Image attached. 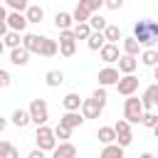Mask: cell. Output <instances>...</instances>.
Listing matches in <instances>:
<instances>
[{
	"label": "cell",
	"mask_w": 158,
	"mask_h": 158,
	"mask_svg": "<svg viewBox=\"0 0 158 158\" xmlns=\"http://www.w3.org/2000/svg\"><path fill=\"white\" fill-rule=\"evenodd\" d=\"M133 35L143 47H156L158 44V22L156 20H138L133 25Z\"/></svg>",
	"instance_id": "6da1fadb"
},
{
	"label": "cell",
	"mask_w": 158,
	"mask_h": 158,
	"mask_svg": "<svg viewBox=\"0 0 158 158\" xmlns=\"http://www.w3.org/2000/svg\"><path fill=\"white\" fill-rule=\"evenodd\" d=\"M104 106H106V86L99 84V89H94V94H91L89 99H84L81 114H84L86 118H99L101 111H104Z\"/></svg>",
	"instance_id": "7a4b0ae2"
},
{
	"label": "cell",
	"mask_w": 158,
	"mask_h": 158,
	"mask_svg": "<svg viewBox=\"0 0 158 158\" xmlns=\"http://www.w3.org/2000/svg\"><path fill=\"white\" fill-rule=\"evenodd\" d=\"M143 114H146L143 99H138L136 94L126 96V101H123V118H128L131 123H141L143 121Z\"/></svg>",
	"instance_id": "3957f363"
},
{
	"label": "cell",
	"mask_w": 158,
	"mask_h": 158,
	"mask_svg": "<svg viewBox=\"0 0 158 158\" xmlns=\"http://www.w3.org/2000/svg\"><path fill=\"white\" fill-rule=\"evenodd\" d=\"M35 141H37V146H40V148H44L47 153H52V151L57 148V133H54V128H49L47 123H42V126H37V133H35Z\"/></svg>",
	"instance_id": "277c9868"
},
{
	"label": "cell",
	"mask_w": 158,
	"mask_h": 158,
	"mask_svg": "<svg viewBox=\"0 0 158 158\" xmlns=\"http://www.w3.org/2000/svg\"><path fill=\"white\" fill-rule=\"evenodd\" d=\"M59 54L62 57H74L77 54V35H74V27L59 30Z\"/></svg>",
	"instance_id": "5b68a950"
},
{
	"label": "cell",
	"mask_w": 158,
	"mask_h": 158,
	"mask_svg": "<svg viewBox=\"0 0 158 158\" xmlns=\"http://www.w3.org/2000/svg\"><path fill=\"white\" fill-rule=\"evenodd\" d=\"M30 114H32V123H37V126L47 123L49 121V106H47V101L44 99H32L30 101Z\"/></svg>",
	"instance_id": "8992f818"
},
{
	"label": "cell",
	"mask_w": 158,
	"mask_h": 158,
	"mask_svg": "<svg viewBox=\"0 0 158 158\" xmlns=\"http://www.w3.org/2000/svg\"><path fill=\"white\" fill-rule=\"evenodd\" d=\"M136 89H138V77L136 74H123L116 84V91L121 96H131V94H136Z\"/></svg>",
	"instance_id": "52a82bcc"
},
{
	"label": "cell",
	"mask_w": 158,
	"mask_h": 158,
	"mask_svg": "<svg viewBox=\"0 0 158 158\" xmlns=\"http://www.w3.org/2000/svg\"><path fill=\"white\" fill-rule=\"evenodd\" d=\"M116 126V141L126 148V146H131V141H133V133H131V121L128 118H121V121H116L114 123Z\"/></svg>",
	"instance_id": "ba28073f"
},
{
	"label": "cell",
	"mask_w": 158,
	"mask_h": 158,
	"mask_svg": "<svg viewBox=\"0 0 158 158\" xmlns=\"http://www.w3.org/2000/svg\"><path fill=\"white\" fill-rule=\"evenodd\" d=\"M2 22H7V27L10 30H17V32H25V27H27V15L25 12H20V10H12V12H7L5 15V20Z\"/></svg>",
	"instance_id": "9c48e42d"
},
{
	"label": "cell",
	"mask_w": 158,
	"mask_h": 158,
	"mask_svg": "<svg viewBox=\"0 0 158 158\" xmlns=\"http://www.w3.org/2000/svg\"><path fill=\"white\" fill-rule=\"evenodd\" d=\"M99 84L101 86H116L118 84V79H121V69H114V67H104L101 72H99Z\"/></svg>",
	"instance_id": "30bf717a"
},
{
	"label": "cell",
	"mask_w": 158,
	"mask_h": 158,
	"mask_svg": "<svg viewBox=\"0 0 158 158\" xmlns=\"http://www.w3.org/2000/svg\"><path fill=\"white\" fill-rule=\"evenodd\" d=\"M99 57H101V62H106V64H114V62H118V44L116 42H106L101 49H99Z\"/></svg>",
	"instance_id": "8fae6325"
},
{
	"label": "cell",
	"mask_w": 158,
	"mask_h": 158,
	"mask_svg": "<svg viewBox=\"0 0 158 158\" xmlns=\"http://www.w3.org/2000/svg\"><path fill=\"white\" fill-rule=\"evenodd\" d=\"M30 49L25 47V44H20V47H15V49H10V62L15 64V67H25L27 62H30Z\"/></svg>",
	"instance_id": "7c38bea8"
},
{
	"label": "cell",
	"mask_w": 158,
	"mask_h": 158,
	"mask_svg": "<svg viewBox=\"0 0 158 158\" xmlns=\"http://www.w3.org/2000/svg\"><path fill=\"white\" fill-rule=\"evenodd\" d=\"M84 114H79V111H64L62 116H59V123H64V126H69V128H79L81 123H84Z\"/></svg>",
	"instance_id": "4fadbf2b"
},
{
	"label": "cell",
	"mask_w": 158,
	"mask_h": 158,
	"mask_svg": "<svg viewBox=\"0 0 158 158\" xmlns=\"http://www.w3.org/2000/svg\"><path fill=\"white\" fill-rule=\"evenodd\" d=\"M143 106H146V111H151V109H156L158 106V81L156 84H151V86H146V91H143Z\"/></svg>",
	"instance_id": "5bb4252c"
},
{
	"label": "cell",
	"mask_w": 158,
	"mask_h": 158,
	"mask_svg": "<svg viewBox=\"0 0 158 158\" xmlns=\"http://www.w3.org/2000/svg\"><path fill=\"white\" fill-rule=\"evenodd\" d=\"M106 42H109V40H106L104 30H94V32L89 35V40H86V47H89L91 52H99V49H101Z\"/></svg>",
	"instance_id": "9a60e30c"
},
{
	"label": "cell",
	"mask_w": 158,
	"mask_h": 158,
	"mask_svg": "<svg viewBox=\"0 0 158 158\" xmlns=\"http://www.w3.org/2000/svg\"><path fill=\"white\" fill-rule=\"evenodd\" d=\"M22 44L32 52V54H40V47H42V35H35V32H25L22 35Z\"/></svg>",
	"instance_id": "2e32d148"
},
{
	"label": "cell",
	"mask_w": 158,
	"mask_h": 158,
	"mask_svg": "<svg viewBox=\"0 0 158 158\" xmlns=\"http://www.w3.org/2000/svg\"><path fill=\"white\" fill-rule=\"evenodd\" d=\"M136 67H138V59L133 57V54H121L118 57V69H121V74H133L136 72Z\"/></svg>",
	"instance_id": "e0dca14e"
},
{
	"label": "cell",
	"mask_w": 158,
	"mask_h": 158,
	"mask_svg": "<svg viewBox=\"0 0 158 158\" xmlns=\"http://www.w3.org/2000/svg\"><path fill=\"white\" fill-rule=\"evenodd\" d=\"M81 104H84V99H81L77 91H69V94H64V99H62L64 111H79V109H81Z\"/></svg>",
	"instance_id": "ac0fdd59"
},
{
	"label": "cell",
	"mask_w": 158,
	"mask_h": 158,
	"mask_svg": "<svg viewBox=\"0 0 158 158\" xmlns=\"http://www.w3.org/2000/svg\"><path fill=\"white\" fill-rule=\"evenodd\" d=\"M52 156H54V158H74V156H77V146L69 143V141H62V143L52 151Z\"/></svg>",
	"instance_id": "d6986e66"
},
{
	"label": "cell",
	"mask_w": 158,
	"mask_h": 158,
	"mask_svg": "<svg viewBox=\"0 0 158 158\" xmlns=\"http://www.w3.org/2000/svg\"><path fill=\"white\" fill-rule=\"evenodd\" d=\"M10 118H12V123H15L17 128H25V126L32 121V114H30V109H15Z\"/></svg>",
	"instance_id": "ffe728a7"
},
{
	"label": "cell",
	"mask_w": 158,
	"mask_h": 158,
	"mask_svg": "<svg viewBox=\"0 0 158 158\" xmlns=\"http://www.w3.org/2000/svg\"><path fill=\"white\" fill-rule=\"evenodd\" d=\"M72 22H77V20H74V12H64V10H62V12L54 15V27H57V30H69Z\"/></svg>",
	"instance_id": "44dd1931"
},
{
	"label": "cell",
	"mask_w": 158,
	"mask_h": 158,
	"mask_svg": "<svg viewBox=\"0 0 158 158\" xmlns=\"http://www.w3.org/2000/svg\"><path fill=\"white\" fill-rule=\"evenodd\" d=\"M101 158H123V146H121L118 141L106 143V146L101 148Z\"/></svg>",
	"instance_id": "7402d4cb"
},
{
	"label": "cell",
	"mask_w": 158,
	"mask_h": 158,
	"mask_svg": "<svg viewBox=\"0 0 158 158\" xmlns=\"http://www.w3.org/2000/svg\"><path fill=\"white\" fill-rule=\"evenodd\" d=\"M59 52V44L49 37H42V47H40V57H54Z\"/></svg>",
	"instance_id": "603a6c76"
},
{
	"label": "cell",
	"mask_w": 158,
	"mask_h": 158,
	"mask_svg": "<svg viewBox=\"0 0 158 158\" xmlns=\"http://www.w3.org/2000/svg\"><path fill=\"white\" fill-rule=\"evenodd\" d=\"M141 64L143 67H156L158 64V49L156 47H146L141 52Z\"/></svg>",
	"instance_id": "cb8c5ba5"
},
{
	"label": "cell",
	"mask_w": 158,
	"mask_h": 158,
	"mask_svg": "<svg viewBox=\"0 0 158 158\" xmlns=\"http://www.w3.org/2000/svg\"><path fill=\"white\" fill-rule=\"evenodd\" d=\"M2 44H5L7 49H15V47H20V44H22V40H20V32H17V30H7V32L2 35Z\"/></svg>",
	"instance_id": "d4e9b609"
},
{
	"label": "cell",
	"mask_w": 158,
	"mask_h": 158,
	"mask_svg": "<svg viewBox=\"0 0 158 158\" xmlns=\"http://www.w3.org/2000/svg\"><path fill=\"white\" fill-rule=\"evenodd\" d=\"M44 84L47 86H59V84H64V72H59V69H49L47 74H44Z\"/></svg>",
	"instance_id": "484cf974"
},
{
	"label": "cell",
	"mask_w": 158,
	"mask_h": 158,
	"mask_svg": "<svg viewBox=\"0 0 158 158\" xmlns=\"http://www.w3.org/2000/svg\"><path fill=\"white\" fill-rule=\"evenodd\" d=\"M141 47H143V44L136 40V35H131V37H123V52H126V54H133V57H136V54L141 52Z\"/></svg>",
	"instance_id": "4316f807"
},
{
	"label": "cell",
	"mask_w": 158,
	"mask_h": 158,
	"mask_svg": "<svg viewBox=\"0 0 158 158\" xmlns=\"http://www.w3.org/2000/svg\"><path fill=\"white\" fill-rule=\"evenodd\" d=\"M96 136H99V141H101L104 146H106V143H114V141H116V126H101Z\"/></svg>",
	"instance_id": "83f0119b"
},
{
	"label": "cell",
	"mask_w": 158,
	"mask_h": 158,
	"mask_svg": "<svg viewBox=\"0 0 158 158\" xmlns=\"http://www.w3.org/2000/svg\"><path fill=\"white\" fill-rule=\"evenodd\" d=\"M25 15H27V20L35 22V25L44 20V10H42V5H30V7L25 10Z\"/></svg>",
	"instance_id": "f1b7e54d"
},
{
	"label": "cell",
	"mask_w": 158,
	"mask_h": 158,
	"mask_svg": "<svg viewBox=\"0 0 158 158\" xmlns=\"http://www.w3.org/2000/svg\"><path fill=\"white\" fill-rule=\"evenodd\" d=\"M91 32H94V27H91L89 22H77V25H74V35H77V40H89Z\"/></svg>",
	"instance_id": "f546056e"
},
{
	"label": "cell",
	"mask_w": 158,
	"mask_h": 158,
	"mask_svg": "<svg viewBox=\"0 0 158 158\" xmlns=\"http://www.w3.org/2000/svg\"><path fill=\"white\" fill-rule=\"evenodd\" d=\"M0 158H20V151L7 143V141H0Z\"/></svg>",
	"instance_id": "4dcf8cb0"
},
{
	"label": "cell",
	"mask_w": 158,
	"mask_h": 158,
	"mask_svg": "<svg viewBox=\"0 0 158 158\" xmlns=\"http://www.w3.org/2000/svg\"><path fill=\"white\" fill-rule=\"evenodd\" d=\"M104 35H106V40H109V42H118V40H123V35H121V30H118L116 25H106Z\"/></svg>",
	"instance_id": "1f68e13d"
},
{
	"label": "cell",
	"mask_w": 158,
	"mask_h": 158,
	"mask_svg": "<svg viewBox=\"0 0 158 158\" xmlns=\"http://www.w3.org/2000/svg\"><path fill=\"white\" fill-rule=\"evenodd\" d=\"M141 123H143L146 128H156V126H158V114H156L153 109H151V111H146V114H143V121H141Z\"/></svg>",
	"instance_id": "d6a6232c"
},
{
	"label": "cell",
	"mask_w": 158,
	"mask_h": 158,
	"mask_svg": "<svg viewBox=\"0 0 158 158\" xmlns=\"http://www.w3.org/2000/svg\"><path fill=\"white\" fill-rule=\"evenodd\" d=\"M54 133H57L59 141H69V138H72V128L64 126V123H57V126H54Z\"/></svg>",
	"instance_id": "836d02e7"
},
{
	"label": "cell",
	"mask_w": 158,
	"mask_h": 158,
	"mask_svg": "<svg viewBox=\"0 0 158 158\" xmlns=\"http://www.w3.org/2000/svg\"><path fill=\"white\" fill-rule=\"evenodd\" d=\"M89 25H91L94 30H106V25H109V22H106V20H104L99 12H94V15L89 17Z\"/></svg>",
	"instance_id": "e575fe53"
},
{
	"label": "cell",
	"mask_w": 158,
	"mask_h": 158,
	"mask_svg": "<svg viewBox=\"0 0 158 158\" xmlns=\"http://www.w3.org/2000/svg\"><path fill=\"white\" fill-rule=\"evenodd\" d=\"M5 5H7L10 10H20V12H25V10L30 7L27 0H5Z\"/></svg>",
	"instance_id": "d590c367"
},
{
	"label": "cell",
	"mask_w": 158,
	"mask_h": 158,
	"mask_svg": "<svg viewBox=\"0 0 158 158\" xmlns=\"http://www.w3.org/2000/svg\"><path fill=\"white\" fill-rule=\"evenodd\" d=\"M10 81H12L10 72L7 69H0V86H10Z\"/></svg>",
	"instance_id": "8d00e7d4"
},
{
	"label": "cell",
	"mask_w": 158,
	"mask_h": 158,
	"mask_svg": "<svg viewBox=\"0 0 158 158\" xmlns=\"http://www.w3.org/2000/svg\"><path fill=\"white\" fill-rule=\"evenodd\" d=\"M104 5H106L109 10H121V7H123V0H104Z\"/></svg>",
	"instance_id": "74e56055"
},
{
	"label": "cell",
	"mask_w": 158,
	"mask_h": 158,
	"mask_svg": "<svg viewBox=\"0 0 158 158\" xmlns=\"http://www.w3.org/2000/svg\"><path fill=\"white\" fill-rule=\"evenodd\" d=\"M153 79H156V81H158V64H156V67H153Z\"/></svg>",
	"instance_id": "f35d334b"
},
{
	"label": "cell",
	"mask_w": 158,
	"mask_h": 158,
	"mask_svg": "<svg viewBox=\"0 0 158 158\" xmlns=\"http://www.w3.org/2000/svg\"><path fill=\"white\" fill-rule=\"evenodd\" d=\"M153 133H156V138H158V126H156V128H153Z\"/></svg>",
	"instance_id": "ab89813d"
}]
</instances>
